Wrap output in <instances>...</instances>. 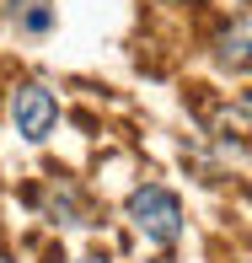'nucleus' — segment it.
<instances>
[{
    "label": "nucleus",
    "instance_id": "f257e3e1",
    "mask_svg": "<svg viewBox=\"0 0 252 263\" xmlns=\"http://www.w3.org/2000/svg\"><path fill=\"white\" fill-rule=\"evenodd\" d=\"M124 215L150 247H177L183 242V199L172 188H161V183H140L124 199Z\"/></svg>",
    "mask_w": 252,
    "mask_h": 263
},
{
    "label": "nucleus",
    "instance_id": "f03ea898",
    "mask_svg": "<svg viewBox=\"0 0 252 263\" xmlns=\"http://www.w3.org/2000/svg\"><path fill=\"white\" fill-rule=\"evenodd\" d=\"M6 113H11V129H16L27 145H43V140L54 135V124H59V97L43 81H22L6 97Z\"/></svg>",
    "mask_w": 252,
    "mask_h": 263
},
{
    "label": "nucleus",
    "instance_id": "7ed1b4c3",
    "mask_svg": "<svg viewBox=\"0 0 252 263\" xmlns=\"http://www.w3.org/2000/svg\"><path fill=\"white\" fill-rule=\"evenodd\" d=\"M54 215H59V220H65V226H91L86 220V199H81V188L75 183H70V177H59V183H54Z\"/></svg>",
    "mask_w": 252,
    "mask_h": 263
},
{
    "label": "nucleus",
    "instance_id": "20e7f679",
    "mask_svg": "<svg viewBox=\"0 0 252 263\" xmlns=\"http://www.w3.org/2000/svg\"><path fill=\"white\" fill-rule=\"evenodd\" d=\"M220 65L225 70H247V16H236V27L220 38Z\"/></svg>",
    "mask_w": 252,
    "mask_h": 263
},
{
    "label": "nucleus",
    "instance_id": "39448f33",
    "mask_svg": "<svg viewBox=\"0 0 252 263\" xmlns=\"http://www.w3.org/2000/svg\"><path fill=\"white\" fill-rule=\"evenodd\" d=\"M75 263H113L107 253H86V258H75Z\"/></svg>",
    "mask_w": 252,
    "mask_h": 263
}]
</instances>
